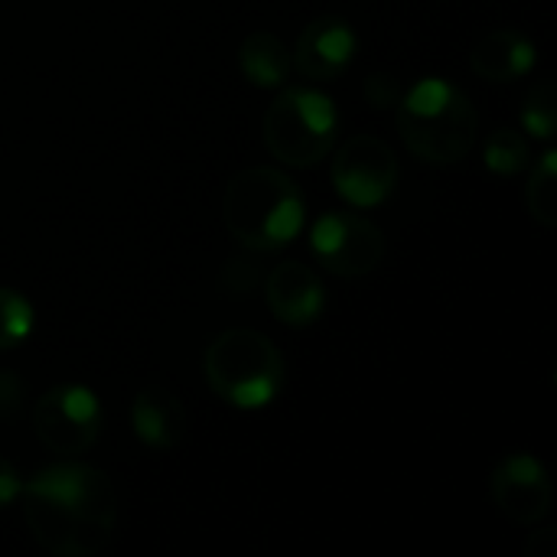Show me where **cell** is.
Returning <instances> with one entry per match:
<instances>
[{
  "label": "cell",
  "mask_w": 557,
  "mask_h": 557,
  "mask_svg": "<svg viewBox=\"0 0 557 557\" xmlns=\"http://www.w3.org/2000/svg\"><path fill=\"white\" fill-rule=\"evenodd\" d=\"M222 215L238 245L251 251H281L300 235L304 196L287 173L248 166L228 180Z\"/></svg>",
  "instance_id": "obj_1"
},
{
  "label": "cell",
  "mask_w": 557,
  "mask_h": 557,
  "mask_svg": "<svg viewBox=\"0 0 557 557\" xmlns=\"http://www.w3.org/2000/svg\"><path fill=\"white\" fill-rule=\"evenodd\" d=\"M398 134L424 163H460L476 144V111L447 78H421L398 101Z\"/></svg>",
  "instance_id": "obj_2"
},
{
  "label": "cell",
  "mask_w": 557,
  "mask_h": 557,
  "mask_svg": "<svg viewBox=\"0 0 557 557\" xmlns=\"http://www.w3.org/2000/svg\"><path fill=\"white\" fill-rule=\"evenodd\" d=\"M209 388L242 411L268 408L284 388V359L258 330H225L206 349Z\"/></svg>",
  "instance_id": "obj_3"
},
{
  "label": "cell",
  "mask_w": 557,
  "mask_h": 557,
  "mask_svg": "<svg viewBox=\"0 0 557 557\" xmlns=\"http://www.w3.org/2000/svg\"><path fill=\"white\" fill-rule=\"evenodd\" d=\"M336 104L313 88H284L264 111V147L284 166H317L336 144Z\"/></svg>",
  "instance_id": "obj_4"
},
{
  "label": "cell",
  "mask_w": 557,
  "mask_h": 557,
  "mask_svg": "<svg viewBox=\"0 0 557 557\" xmlns=\"http://www.w3.org/2000/svg\"><path fill=\"white\" fill-rule=\"evenodd\" d=\"M33 431L59 457L85 454L101 434V405L82 385H55L33 408Z\"/></svg>",
  "instance_id": "obj_5"
},
{
  "label": "cell",
  "mask_w": 557,
  "mask_h": 557,
  "mask_svg": "<svg viewBox=\"0 0 557 557\" xmlns=\"http://www.w3.org/2000/svg\"><path fill=\"white\" fill-rule=\"evenodd\" d=\"M317 261L336 277L372 274L385 258V235L375 222L352 212H326L310 235Z\"/></svg>",
  "instance_id": "obj_6"
},
{
  "label": "cell",
  "mask_w": 557,
  "mask_h": 557,
  "mask_svg": "<svg viewBox=\"0 0 557 557\" xmlns=\"http://www.w3.org/2000/svg\"><path fill=\"white\" fill-rule=\"evenodd\" d=\"M395 183H398V157L385 140L372 134H359L346 140L333 157V186L349 206L359 209L382 206L395 193Z\"/></svg>",
  "instance_id": "obj_7"
},
{
  "label": "cell",
  "mask_w": 557,
  "mask_h": 557,
  "mask_svg": "<svg viewBox=\"0 0 557 557\" xmlns=\"http://www.w3.org/2000/svg\"><path fill=\"white\" fill-rule=\"evenodd\" d=\"M23 519L36 539L39 548H46L55 557H95L101 555L111 542V525H98L88 522L82 516H75L69 506H62L59 499L33 490L29 483H23Z\"/></svg>",
  "instance_id": "obj_8"
},
{
  "label": "cell",
  "mask_w": 557,
  "mask_h": 557,
  "mask_svg": "<svg viewBox=\"0 0 557 557\" xmlns=\"http://www.w3.org/2000/svg\"><path fill=\"white\" fill-rule=\"evenodd\" d=\"M493 503L516 525H539L555 503L545 467L529 454H512L493 470Z\"/></svg>",
  "instance_id": "obj_9"
},
{
  "label": "cell",
  "mask_w": 557,
  "mask_h": 557,
  "mask_svg": "<svg viewBox=\"0 0 557 557\" xmlns=\"http://www.w3.org/2000/svg\"><path fill=\"white\" fill-rule=\"evenodd\" d=\"M33 490L59 499L62 506H69L75 516L98 522V525H111L117 519V496L111 480L95 470V467H82V463H62V467H46L29 480Z\"/></svg>",
  "instance_id": "obj_10"
},
{
  "label": "cell",
  "mask_w": 557,
  "mask_h": 557,
  "mask_svg": "<svg viewBox=\"0 0 557 557\" xmlns=\"http://www.w3.org/2000/svg\"><path fill=\"white\" fill-rule=\"evenodd\" d=\"M352 59H356V29L339 16H320L307 23L290 52V65L313 82L339 78Z\"/></svg>",
  "instance_id": "obj_11"
},
{
  "label": "cell",
  "mask_w": 557,
  "mask_h": 557,
  "mask_svg": "<svg viewBox=\"0 0 557 557\" xmlns=\"http://www.w3.org/2000/svg\"><path fill=\"white\" fill-rule=\"evenodd\" d=\"M264 300L284 326H310L326 307V287L300 261H284L264 284Z\"/></svg>",
  "instance_id": "obj_12"
},
{
  "label": "cell",
  "mask_w": 557,
  "mask_h": 557,
  "mask_svg": "<svg viewBox=\"0 0 557 557\" xmlns=\"http://www.w3.org/2000/svg\"><path fill=\"white\" fill-rule=\"evenodd\" d=\"M131 428L150 450H170L186 434V408L170 388L150 385L131 405Z\"/></svg>",
  "instance_id": "obj_13"
},
{
  "label": "cell",
  "mask_w": 557,
  "mask_h": 557,
  "mask_svg": "<svg viewBox=\"0 0 557 557\" xmlns=\"http://www.w3.org/2000/svg\"><path fill=\"white\" fill-rule=\"evenodd\" d=\"M535 59H539V49L525 33L493 29L473 46L470 69L486 82H516L535 69Z\"/></svg>",
  "instance_id": "obj_14"
},
{
  "label": "cell",
  "mask_w": 557,
  "mask_h": 557,
  "mask_svg": "<svg viewBox=\"0 0 557 557\" xmlns=\"http://www.w3.org/2000/svg\"><path fill=\"white\" fill-rule=\"evenodd\" d=\"M238 65L258 88H281L290 75V52L274 33H251L238 46Z\"/></svg>",
  "instance_id": "obj_15"
},
{
  "label": "cell",
  "mask_w": 557,
  "mask_h": 557,
  "mask_svg": "<svg viewBox=\"0 0 557 557\" xmlns=\"http://www.w3.org/2000/svg\"><path fill=\"white\" fill-rule=\"evenodd\" d=\"M529 212L539 225H557V153L548 150L529 176Z\"/></svg>",
  "instance_id": "obj_16"
},
{
  "label": "cell",
  "mask_w": 557,
  "mask_h": 557,
  "mask_svg": "<svg viewBox=\"0 0 557 557\" xmlns=\"http://www.w3.org/2000/svg\"><path fill=\"white\" fill-rule=\"evenodd\" d=\"M529 140L519 134V131H509V127H499L490 134L486 147H483V160L490 166V173L496 176H516L529 166Z\"/></svg>",
  "instance_id": "obj_17"
},
{
  "label": "cell",
  "mask_w": 557,
  "mask_h": 557,
  "mask_svg": "<svg viewBox=\"0 0 557 557\" xmlns=\"http://www.w3.org/2000/svg\"><path fill=\"white\" fill-rule=\"evenodd\" d=\"M522 127H525L532 137L545 140V144L557 134V98L552 82H542V85H535V88L525 95V104H522Z\"/></svg>",
  "instance_id": "obj_18"
},
{
  "label": "cell",
  "mask_w": 557,
  "mask_h": 557,
  "mask_svg": "<svg viewBox=\"0 0 557 557\" xmlns=\"http://www.w3.org/2000/svg\"><path fill=\"white\" fill-rule=\"evenodd\" d=\"M33 330V307L20 290L0 287V352L20 346Z\"/></svg>",
  "instance_id": "obj_19"
},
{
  "label": "cell",
  "mask_w": 557,
  "mask_h": 557,
  "mask_svg": "<svg viewBox=\"0 0 557 557\" xmlns=\"http://www.w3.org/2000/svg\"><path fill=\"white\" fill-rule=\"evenodd\" d=\"M366 98H369V104H375L382 111H392L401 101V82L395 75L375 72V75L366 78Z\"/></svg>",
  "instance_id": "obj_20"
},
{
  "label": "cell",
  "mask_w": 557,
  "mask_h": 557,
  "mask_svg": "<svg viewBox=\"0 0 557 557\" xmlns=\"http://www.w3.org/2000/svg\"><path fill=\"white\" fill-rule=\"evenodd\" d=\"M23 408V382L16 372L0 369V418H13Z\"/></svg>",
  "instance_id": "obj_21"
},
{
  "label": "cell",
  "mask_w": 557,
  "mask_h": 557,
  "mask_svg": "<svg viewBox=\"0 0 557 557\" xmlns=\"http://www.w3.org/2000/svg\"><path fill=\"white\" fill-rule=\"evenodd\" d=\"M20 493H23V480H20V473L0 457V512L10 506V503H16L20 499Z\"/></svg>",
  "instance_id": "obj_22"
},
{
  "label": "cell",
  "mask_w": 557,
  "mask_h": 557,
  "mask_svg": "<svg viewBox=\"0 0 557 557\" xmlns=\"http://www.w3.org/2000/svg\"><path fill=\"white\" fill-rule=\"evenodd\" d=\"M557 555V532L555 529H539L525 542V557H555Z\"/></svg>",
  "instance_id": "obj_23"
}]
</instances>
